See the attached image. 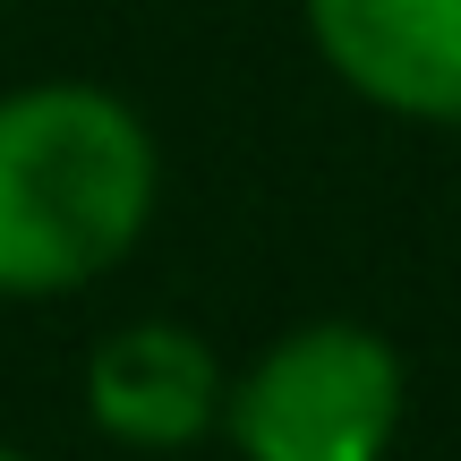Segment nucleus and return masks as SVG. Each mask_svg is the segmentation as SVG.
<instances>
[{
	"mask_svg": "<svg viewBox=\"0 0 461 461\" xmlns=\"http://www.w3.org/2000/svg\"><path fill=\"white\" fill-rule=\"evenodd\" d=\"M163 146L120 86L26 77L0 95V299H68L146 248Z\"/></svg>",
	"mask_w": 461,
	"mask_h": 461,
	"instance_id": "f257e3e1",
	"label": "nucleus"
},
{
	"mask_svg": "<svg viewBox=\"0 0 461 461\" xmlns=\"http://www.w3.org/2000/svg\"><path fill=\"white\" fill-rule=\"evenodd\" d=\"M299 26L367 112L461 129V0H299Z\"/></svg>",
	"mask_w": 461,
	"mask_h": 461,
	"instance_id": "20e7f679",
	"label": "nucleus"
},
{
	"mask_svg": "<svg viewBox=\"0 0 461 461\" xmlns=\"http://www.w3.org/2000/svg\"><path fill=\"white\" fill-rule=\"evenodd\" d=\"M222 393L230 367L180 316H129L86 350V428L120 453H197L205 436H222Z\"/></svg>",
	"mask_w": 461,
	"mask_h": 461,
	"instance_id": "7ed1b4c3",
	"label": "nucleus"
},
{
	"mask_svg": "<svg viewBox=\"0 0 461 461\" xmlns=\"http://www.w3.org/2000/svg\"><path fill=\"white\" fill-rule=\"evenodd\" d=\"M0 461H43V453H26V445H0Z\"/></svg>",
	"mask_w": 461,
	"mask_h": 461,
	"instance_id": "39448f33",
	"label": "nucleus"
},
{
	"mask_svg": "<svg viewBox=\"0 0 461 461\" xmlns=\"http://www.w3.org/2000/svg\"><path fill=\"white\" fill-rule=\"evenodd\" d=\"M411 367L359 316H308L230 367L222 445L240 461H393Z\"/></svg>",
	"mask_w": 461,
	"mask_h": 461,
	"instance_id": "f03ea898",
	"label": "nucleus"
}]
</instances>
